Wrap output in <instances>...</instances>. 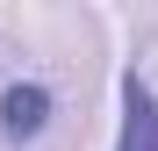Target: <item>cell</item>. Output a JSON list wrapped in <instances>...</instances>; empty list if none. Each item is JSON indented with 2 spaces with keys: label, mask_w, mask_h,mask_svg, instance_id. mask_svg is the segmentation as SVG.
Listing matches in <instances>:
<instances>
[{
  "label": "cell",
  "mask_w": 158,
  "mask_h": 151,
  "mask_svg": "<svg viewBox=\"0 0 158 151\" xmlns=\"http://www.w3.org/2000/svg\"><path fill=\"white\" fill-rule=\"evenodd\" d=\"M50 86H36V79H15L7 94H0V137L7 144H36L43 130H50Z\"/></svg>",
  "instance_id": "6da1fadb"
},
{
  "label": "cell",
  "mask_w": 158,
  "mask_h": 151,
  "mask_svg": "<svg viewBox=\"0 0 158 151\" xmlns=\"http://www.w3.org/2000/svg\"><path fill=\"white\" fill-rule=\"evenodd\" d=\"M115 151H158V101H151V86L137 72L122 79V137H115Z\"/></svg>",
  "instance_id": "7a4b0ae2"
}]
</instances>
